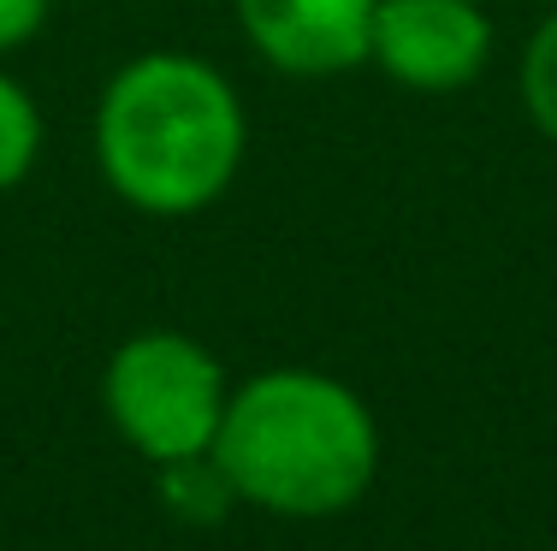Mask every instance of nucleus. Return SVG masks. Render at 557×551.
<instances>
[{"label": "nucleus", "instance_id": "nucleus-1", "mask_svg": "<svg viewBox=\"0 0 557 551\" xmlns=\"http://www.w3.org/2000/svg\"><path fill=\"white\" fill-rule=\"evenodd\" d=\"M244 101L220 65L143 54L119 65L96 108V161L119 202L154 220L202 214L244 166Z\"/></svg>", "mask_w": 557, "mask_h": 551}, {"label": "nucleus", "instance_id": "nucleus-4", "mask_svg": "<svg viewBox=\"0 0 557 551\" xmlns=\"http://www.w3.org/2000/svg\"><path fill=\"white\" fill-rule=\"evenodd\" d=\"M368 60L404 89L445 96L486 72L493 18L474 0H380Z\"/></svg>", "mask_w": 557, "mask_h": 551}, {"label": "nucleus", "instance_id": "nucleus-2", "mask_svg": "<svg viewBox=\"0 0 557 551\" xmlns=\"http://www.w3.org/2000/svg\"><path fill=\"white\" fill-rule=\"evenodd\" d=\"M232 498L273 516H338L374 487L380 427L321 367H268L232 386L214 451Z\"/></svg>", "mask_w": 557, "mask_h": 551}, {"label": "nucleus", "instance_id": "nucleus-7", "mask_svg": "<svg viewBox=\"0 0 557 551\" xmlns=\"http://www.w3.org/2000/svg\"><path fill=\"white\" fill-rule=\"evenodd\" d=\"M522 101H528V120H534L546 137L557 142V12L528 36V54H522Z\"/></svg>", "mask_w": 557, "mask_h": 551}, {"label": "nucleus", "instance_id": "nucleus-5", "mask_svg": "<svg viewBox=\"0 0 557 551\" xmlns=\"http://www.w3.org/2000/svg\"><path fill=\"white\" fill-rule=\"evenodd\" d=\"M249 48L290 77H338L368 65L380 0H232Z\"/></svg>", "mask_w": 557, "mask_h": 551}, {"label": "nucleus", "instance_id": "nucleus-8", "mask_svg": "<svg viewBox=\"0 0 557 551\" xmlns=\"http://www.w3.org/2000/svg\"><path fill=\"white\" fill-rule=\"evenodd\" d=\"M48 7H54V0H0V54L30 42L48 24Z\"/></svg>", "mask_w": 557, "mask_h": 551}, {"label": "nucleus", "instance_id": "nucleus-3", "mask_svg": "<svg viewBox=\"0 0 557 551\" xmlns=\"http://www.w3.org/2000/svg\"><path fill=\"white\" fill-rule=\"evenodd\" d=\"M101 398H108L119 439L143 463L166 468L214 451V433L225 422V403H232V379L208 345H196L190 333H172V326H154V333H137L113 350Z\"/></svg>", "mask_w": 557, "mask_h": 551}, {"label": "nucleus", "instance_id": "nucleus-6", "mask_svg": "<svg viewBox=\"0 0 557 551\" xmlns=\"http://www.w3.org/2000/svg\"><path fill=\"white\" fill-rule=\"evenodd\" d=\"M36 154H42V113L18 77L0 72V190L30 178Z\"/></svg>", "mask_w": 557, "mask_h": 551}]
</instances>
